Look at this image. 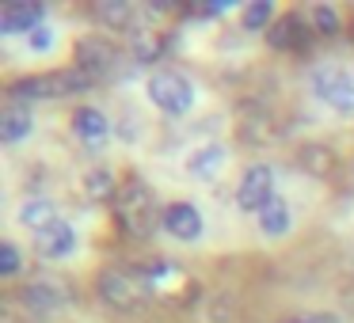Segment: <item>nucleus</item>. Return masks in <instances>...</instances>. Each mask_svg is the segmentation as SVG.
<instances>
[{
    "mask_svg": "<svg viewBox=\"0 0 354 323\" xmlns=\"http://www.w3.org/2000/svg\"><path fill=\"white\" fill-rule=\"evenodd\" d=\"M267 39H270V46H274V50H297V46H305V39H308V35H305V19H301V16H282L274 27H270Z\"/></svg>",
    "mask_w": 354,
    "mask_h": 323,
    "instance_id": "nucleus-17",
    "label": "nucleus"
},
{
    "mask_svg": "<svg viewBox=\"0 0 354 323\" xmlns=\"http://www.w3.org/2000/svg\"><path fill=\"white\" fill-rule=\"evenodd\" d=\"M313 95L335 115H354V77L339 65L313 69Z\"/></svg>",
    "mask_w": 354,
    "mask_h": 323,
    "instance_id": "nucleus-6",
    "label": "nucleus"
},
{
    "mask_svg": "<svg viewBox=\"0 0 354 323\" xmlns=\"http://www.w3.org/2000/svg\"><path fill=\"white\" fill-rule=\"evenodd\" d=\"M54 27H46V23H42V27H35V31L31 35H27V46H31L35 50V54H50V50H54Z\"/></svg>",
    "mask_w": 354,
    "mask_h": 323,
    "instance_id": "nucleus-23",
    "label": "nucleus"
},
{
    "mask_svg": "<svg viewBox=\"0 0 354 323\" xmlns=\"http://www.w3.org/2000/svg\"><path fill=\"white\" fill-rule=\"evenodd\" d=\"M297 164H301L305 171H313V175L324 179L331 168H335V156H331V148H324V145H305V148L297 153Z\"/></svg>",
    "mask_w": 354,
    "mask_h": 323,
    "instance_id": "nucleus-21",
    "label": "nucleus"
},
{
    "mask_svg": "<svg viewBox=\"0 0 354 323\" xmlns=\"http://www.w3.org/2000/svg\"><path fill=\"white\" fill-rule=\"evenodd\" d=\"M35 251H39V259H50V262L69 259V255L77 251V228H73L69 221L50 224L46 232H39V236H35Z\"/></svg>",
    "mask_w": 354,
    "mask_h": 323,
    "instance_id": "nucleus-9",
    "label": "nucleus"
},
{
    "mask_svg": "<svg viewBox=\"0 0 354 323\" xmlns=\"http://www.w3.org/2000/svg\"><path fill=\"white\" fill-rule=\"evenodd\" d=\"M274 171L267 168V164H252V168L244 171V179H240L236 186V206L244 209V213H263V209L274 202Z\"/></svg>",
    "mask_w": 354,
    "mask_h": 323,
    "instance_id": "nucleus-7",
    "label": "nucleus"
},
{
    "mask_svg": "<svg viewBox=\"0 0 354 323\" xmlns=\"http://www.w3.org/2000/svg\"><path fill=\"white\" fill-rule=\"evenodd\" d=\"M92 88V77L73 69H54V72H39V77H24L8 88L12 103H27V99H62V95H77Z\"/></svg>",
    "mask_w": 354,
    "mask_h": 323,
    "instance_id": "nucleus-3",
    "label": "nucleus"
},
{
    "mask_svg": "<svg viewBox=\"0 0 354 323\" xmlns=\"http://www.w3.org/2000/svg\"><path fill=\"white\" fill-rule=\"evenodd\" d=\"M164 228H168V236L183 239V244H194V239L202 236L198 206H191V202H171V206L164 209Z\"/></svg>",
    "mask_w": 354,
    "mask_h": 323,
    "instance_id": "nucleus-10",
    "label": "nucleus"
},
{
    "mask_svg": "<svg viewBox=\"0 0 354 323\" xmlns=\"http://www.w3.org/2000/svg\"><path fill=\"white\" fill-rule=\"evenodd\" d=\"M274 19V4L270 0H255V4H248L244 8V31H263V27ZM274 27V23H270Z\"/></svg>",
    "mask_w": 354,
    "mask_h": 323,
    "instance_id": "nucleus-22",
    "label": "nucleus"
},
{
    "mask_svg": "<svg viewBox=\"0 0 354 323\" xmlns=\"http://www.w3.org/2000/svg\"><path fill=\"white\" fill-rule=\"evenodd\" d=\"M19 304L35 315H62L77 304V293L65 277H54V274H39L19 289Z\"/></svg>",
    "mask_w": 354,
    "mask_h": 323,
    "instance_id": "nucleus-4",
    "label": "nucleus"
},
{
    "mask_svg": "<svg viewBox=\"0 0 354 323\" xmlns=\"http://www.w3.org/2000/svg\"><path fill=\"white\" fill-rule=\"evenodd\" d=\"M0 274H4V277L19 274V251H16V244H0Z\"/></svg>",
    "mask_w": 354,
    "mask_h": 323,
    "instance_id": "nucleus-25",
    "label": "nucleus"
},
{
    "mask_svg": "<svg viewBox=\"0 0 354 323\" xmlns=\"http://www.w3.org/2000/svg\"><path fill=\"white\" fill-rule=\"evenodd\" d=\"M19 224H24L27 232H35V236H39V232H46L50 224H57L62 221V217H57V206L50 198H27L24 206H19Z\"/></svg>",
    "mask_w": 354,
    "mask_h": 323,
    "instance_id": "nucleus-15",
    "label": "nucleus"
},
{
    "mask_svg": "<svg viewBox=\"0 0 354 323\" xmlns=\"http://www.w3.org/2000/svg\"><path fill=\"white\" fill-rule=\"evenodd\" d=\"M293 228V209L286 206V198H274L267 209L259 213V232L267 239H282L286 232Z\"/></svg>",
    "mask_w": 354,
    "mask_h": 323,
    "instance_id": "nucleus-16",
    "label": "nucleus"
},
{
    "mask_svg": "<svg viewBox=\"0 0 354 323\" xmlns=\"http://www.w3.org/2000/svg\"><path fill=\"white\" fill-rule=\"evenodd\" d=\"M130 50H133V57L138 61H156V57L164 54V39L156 31H149V27H133L130 31Z\"/></svg>",
    "mask_w": 354,
    "mask_h": 323,
    "instance_id": "nucleus-20",
    "label": "nucleus"
},
{
    "mask_svg": "<svg viewBox=\"0 0 354 323\" xmlns=\"http://www.w3.org/2000/svg\"><path fill=\"white\" fill-rule=\"evenodd\" d=\"M42 4H8L0 12V31L4 35H31L35 27H42Z\"/></svg>",
    "mask_w": 354,
    "mask_h": 323,
    "instance_id": "nucleus-13",
    "label": "nucleus"
},
{
    "mask_svg": "<svg viewBox=\"0 0 354 323\" xmlns=\"http://www.w3.org/2000/svg\"><path fill=\"white\" fill-rule=\"evenodd\" d=\"M153 293V277L130 266H107L100 274V297L118 312H141Z\"/></svg>",
    "mask_w": 354,
    "mask_h": 323,
    "instance_id": "nucleus-2",
    "label": "nucleus"
},
{
    "mask_svg": "<svg viewBox=\"0 0 354 323\" xmlns=\"http://www.w3.org/2000/svg\"><path fill=\"white\" fill-rule=\"evenodd\" d=\"M35 133V115L27 103H8L4 115H0V141L4 145H19Z\"/></svg>",
    "mask_w": 354,
    "mask_h": 323,
    "instance_id": "nucleus-12",
    "label": "nucleus"
},
{
    "mask_svg": "<svg viewBox=\"0 0 354 323\" xmlns=\"http://www.w3.org/2000/svg\"><path fill=\"white\" fill-rule=\"evenodd\" d=\"M73 133L80 137L84 148L100 153V148L107 145V137H111V122H107V115H103L100 107H77L73 110Z\"/></svg>",
    "mask_w": 354,
    "mask_h": 323,
    "instance_id": "nucleus-8",
    "label": "nucleus"
},
{
    "mask_svg": "<svg viewBox=\"0 0 354 323\" xmlns=\"http://www.w3.org/2000/svg\"><path fill=\"white\" fill-rule=\"evenodd\" d=\"M111 65H115V46L103 39H80L77 42V69L88 72V77H103V72H111Z\"/></svg>",
    "mask_w": 354,
    "mask_h": 323,
    "instance_id": "nucleus-11",
    "label": "nucleus"
},
{
    "mask_svg": "<svg viewBox=\"0 0 354 323\" xmlns=\"http://www.w3.org/2000/svg\"><path fill=\"white\" fill-rule=\"evenodd\" d=\"M118 190L122 186L115 183V171H107V168H92L84 175V194L92 202H118Z\"/></svg>",
    "mask_w": 354,
    "mask_h": 323,
    "instance_id": "nucleus-18",
    "label": "nucleus"
},
{
    "mask_svg": "<svg viewBox=\"0 0 354 323\" xmlns=\"http://www.w3.org/2000/svg\"><path fill=\"white\" fill-rule=\"evenodd\" d=\"M313 23L320 35H335L339 31V16L335 8H328V4H320V8H313Z\"/></svg>",
    "mask_w": 354,
    "mask_h": 323,
    "instance_id": "nucleus-24",
    "label": "nucleus"
},
{
    "mask_svg": "<svg viewBox=\"0 0 354 323\" xmlns=\"http://www.w3.org/2000/svg\"><path fill=\"white\" fill-rule=\"evenodd\" d=\"M282 323H343V320L331 315V312H305V315H290V320H282Z\"/></svg>",
    "mask_w": 354,
    "mask_h": 323,
    "instance_id": "nucleus-26",
    "label": "nucleus"
},
{
    "mask_svg": "<svg viewBox=\"0 0 354 323\" xmlns=\"http://www.w3.org/2000/svg\"><path fill=\"white\" fill-rule=\"evenodd\" d=\"M149 99H153V107H160L164 115L183 118L187 110L194 107V84L176 69H156L153 77H149Z\"/></svg>",
    "mask_w": 354,
    "mask_h": 323,
    "instance_id": "nucleus-5",
    "label": "nucleus"
},
{
    "mask_svg": "<svg viewBox=\"0 0 354 323\" xmlns=\"http://www.w3.org/2000/svg\"><path fill=\"white\" fill-rule=\"evenodd\" d=\"M115 213H118V228L133 239H145L156 232V224H164V213L156 206V194L145 179H126L122 190H118L115 202Z\"/></svg>",
    "mask_w": 354,
    "mask_h": 323,
    "instance_id": "nucleus-1",
    "label": "nucleus"
},
{
    "mask_svg": "<svg viewBox=\"0 0 354 323\" xmlns=\"http://www.w3.org/2000/svg\"><path fill=\"white\" fill-rule=\"evenodd\" d=\"M95 16H100V23L111 27V31H133V27H138L133 8L130 4H118V0H103L100 8H95Z\"/></svg>",
    "mask_w": 354,
    "mask_h": 323,
    "instance_id": "nucleus-19",
    "label": "nucleus"
},
{
    "mask_svg": "<svg viewBox=\"0 0 354 323\" xmlns=\"http://www.w3.org/2000/svg\"><path fill=\"white\" fill-rule=\"evenodd\" d=\"M225 164H229V148H225V145H202V148H194V156L187 160V168H191L194 179L214 183V179L221 175Z\"/></svg>",
    "mask_w": 354,
    "mask_h": 323,
    "instance_id": "nucleus-14",
    "label": "nucleus"
}]
</instances>
